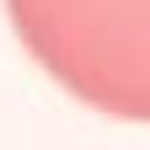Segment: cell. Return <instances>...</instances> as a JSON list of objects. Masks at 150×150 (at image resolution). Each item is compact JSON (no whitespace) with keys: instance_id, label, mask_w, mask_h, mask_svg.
<instances>
[{"instance_id":"1","label":"cell","mask_w":150,"mask_h":150,"mask_svg":"<svg viewBox=\"0 0 150 150\" xmlns=\"http://www.w3.org/2000/svg\"><path fill=\"white\" fill-rule=\"evenodd\" d=\"M11 22L81 102L150 118V0H11Z\"/></svg>"}]
</instances>
